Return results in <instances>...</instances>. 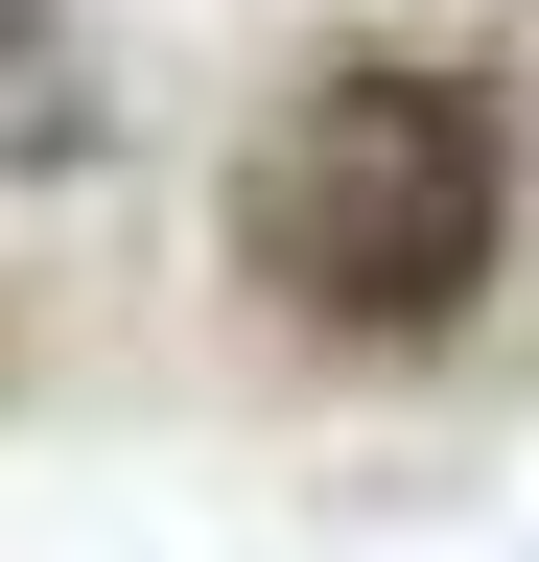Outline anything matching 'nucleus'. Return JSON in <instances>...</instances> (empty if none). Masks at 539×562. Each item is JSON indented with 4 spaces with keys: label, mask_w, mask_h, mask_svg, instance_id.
Masks as SVG:
<instances>
[{
    "label": "nucleus",
    "mask_w": 539,
    "mask_h": 562,
    "mask_svg": "<svg viewBox=\"0 0 539 562\" xmlns=\"http://www.w3.org/2000/svg\"><path fill=\"white\" fill-rule=\"evenodd\" d=\"M516 211H539V140H516V70L469 47H328L235 140V281L328 351H446L516 281Z\"/></svg>",
    "instance_id": "1"
},
{
    "label": "nucleus",
    "mask_w": 539,
    "mask_h": 562,
    "mask_svg": "<svg viewBox=\"0 0 539 562\" xmlns=\"http://www.w3.org/2000/svg\"><path fill=\"white\" fill-rule=\"evenodd\" d=\"M71 140H94V24L0 0V165H71Z\"/></svg>",
    "instance_id": "2"
}]
</instances>
